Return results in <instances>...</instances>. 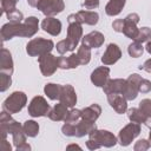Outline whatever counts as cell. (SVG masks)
<instances>
[{"instance_id": "33", "label": "cell", "mask_w": 151, "mask_h": 151, "mask_svg": "<svg viewBox=\"0 0 151 151\" xmlns=\"http://www.w3.org/2000/svg\"><path fill=\"white\" fill-rule=\"evenodd\" d=\"M6 15H7V19L9 20V22H22V20H24V14L17 8L7 12Z\"/></svg>"}, {"instance_id": "15", "label": "cell", "mask_w": 151, "mask_h": 151, "mask_svg": "<svg viewBox=\"0 0 151 151\" xmlns=\"http://www.w3.org/2000/svg\"><path fill=\"white\" fill-rule=\"evenodd\" d=\"M59 101L63 103L64 105H66L68 109L74 107V105L77 104V94H76V91L72 85H68V84L63 85Z\"/></svg>"}, {"instance_id": "11", "label": "cell", "mask_w": 151, "mask_h": 151, "mask_svg": "<svg viewBox=\"0 0 151 151\" xmlns=\"http://www.w3.org/2000/svg\"><path fill=\"white\" fill-rule=\"evenodd\" d=\"M139 15L137 14V13H130L129 15H126L125 18H124V27H123V33L127 37V38H130V39H132V40H134L136 39V37L138 35V33H139V28L137 27V24L139 22Z\"/></svg>"}, {"instance_id": "6", "label": "cell", "mask_w": 151, "mask_h": 151, "mask_svg": "<svg viewBox=\"0 0 151 151\" xmlns=\"http://www.w3.org/2000/svg\"><path fill=\"white\" fill-rule=\"evenodd\" d=\"M139 133H140V125L131 122L119 131L117 138L122 146H129L133 142V139L139 136Z\"/></svg>"}, {"instance_id": "34", "label": "cell", "mask_w": 151, "mask_h": 151, "mask_svg": "<svg viewBox=\"0 0 151 151\" xmlns=\"http://www.w3.org/2000/svg\"><path fill=\"white\" fill-rule=\"evenodd\" d=\"M12 84V79H11V74L5 73V72H0V91L5 92Z\"/></svg>"}, {"instance_id": "1", "label": "cell", "mask_w": 151, "mask_h": 151, "mask_svg": "<svg viewBox=\"0 0 151 151\" xmlns=\"http://www.w3.org/2000/svg\"><path fill=\"white\" fill-rule=\"evenodd\" d=\"M39 29V19L37 17H28L22 22H7L1 27L2 41L9 40L14 37H33Z\"/></svg>"}, {"instance_id": "41", "label": "cell", "mask_w": 151, "mask_h": 151, "mask_svg": "<svg viewBox=\"0 0 151 151\" xmlns=\"http://www.w3.org/2000/svg\"><path fill=\"white\" fill-rule=\"evenodd\" d=\"M99 6V0H85L83 2V7H85L86 9H94Z\"/></svg>"}, {"instance_id": "48", "label": "cell", "mask_w": 151, "mask_h": 151, "mask_svg": "<svg viewBox=\"0 0 151 151\" xmlns=\"http://www.w3.org/2000/svg\"><path fill=\"white\" fill-rule=\"evenodd\" d=\"M38 1H39V0H27L28 5H29V6H32V7H37Z\"/></svg>"}, {"instance_id": "17", "label": "cell", "mask_w": 151, "mask_h": 151, "mask_svg": "<svg viewBox=\"0 0 151 151\" xmlns=\"http://www.w3.org/2000/svg\"><path fill=\"white\" fill-rule=\"evenodd\" d=\"M109 77H110V68L106 66H100L97 67L91 73V81L97 87H104V85L109 80Z\"/></svg>"}, {"instance_id": "16", "label": "cell", "mask_w": 151, "mask_h": 151, "mask_svg": "<svg viewBox=\"0 0 151 151\" xmlns=\"http://www.w3.org/2000/svg\"><path fill=\"white\" fill-rule=\"evenodd\" d=\"M41 28L46 33H48L53 37H57L61 32V22L59 19H57L54 17H46L41 21Z\"/></svg>"}, {"instance_id": "9", "label": "cell", "mask_w": 151, "mask_h": 151, "mask_svg": "<svg viewBox=\"0 0 151 151\" xmlns=\"http://www.w3.org/2000/svg\"><path fill=\"white\" fill-rule=\"evenodd\" d=\"M67 21L68 22H79V24H86V25H91V26H94L98 24L99 21V15L97 12L94 11H79L77 13H73V14H70L67 17Z\"/></svg>"}, {"instance_id": "28", "label": "cell", "mask_w": 151, "mask_h": 151, "mask_svg": "<svg viewBox=\"0 0 151 151\" xmlns=\"http://www.w3.org/2000/svg\"><path fill=\"white\" fill-rule=\"evenodd\" d=\"M77 55H78V58L80 60V64L81 65H86L91 60V48L87 45L81 44V46L78 48Z\"/></svg>"}, {"instance_id": "19", "label": "cell", "mask_w": 151, "mask_h": 151, "mask_svg": "<svg viewBox=\"0 0 151 151\" xmlns=\"http://www.w3.org/2000/svg\"><path fill=\"white\" fill-rule=\"evenodd\" d=\"M105 41V37L103 33L98 31H92L83 38V44L87 45L90 48H99Z\"/></svg>"}, {"instance_id": "44", "label": "cell", "mask_w": 151, "mask_h": 151, "mask_svg": "<svg viewBox=\"0 0 151 151\" xmlns=\"http://www.w3.org/2000/svg\"><path fill=\"white\" fill-rule=\"evenodd\" d=\"M139 68H140V70L146 71L147 73H151V58H150V59H147L143 65H140V66H139Z\"/></svg>"}, {"instance_id": "30", "label": "cell", "mask_w": 151, "mask_h": 151, "mask_svg": "<svg viewBox=\"0 0 151 151\" xmlns=\"http://www.w3.org/2000/svg\"><path fill=\"white\" fill-rule=\"evenodd\" d=\"M127 52H129L130 57H132V58H139L143 54V52H144V47H143V45L140 42L133 41V42H131L129 45Z\"/></svg>"}, {"instance_id": "21", "label": "cell", "mask_w": 151, "mask_h": 151, "mask_svg": "<svg viewBox=\"0 0 151 151\" xmlns=\"http://www.w3.org/2000/svg\"><path fill=\"white\" fill-rule=\"evenodd\" d=\"M68 113V107L66 105H64L63 103H58L55 104L48 112V118L53 122H60V120H65L66 116Z\"/></svg>"}, {"instance_id": "31", "label": "cell", "mask_w": 151, "mask_h": 151, "mask_svg": "<svg viewBox=\"0 0 151 151\" xmlns=\"http://www.w3.org/2000/svg\"><path fill=\"white\" fill-rule=\"evenodd\" d=\"M150 39H151V28H149V27H142V28H139V33H138V35L136 37V39L133 41H137V42L143 44L145 41L147 42Z\"/></svg>"}, {"instance_id": "13", "label": "cell", "mask_w": 151, "mask_h": 151, "mask_svg": "<svg viewBox=\"0 0 151 151\" xmlns=\"http://www.w3.org/2000/svg\"><path fill=\"white\" fill-rule=\"evenodd\" d=\"M122 57V51L117 44H109L106 47V51L104 52L101 57V63L104 65H113L116 64Z\"/></svg>"}, {"instance_id": "26", "label": "cell", "mask_w": 151, "mask_h": 151, "mask_svg": "<svg viewBox=\"0 0 151 151\" xmlns=\"http://www.w3.org/2000/svg\"><path fill=\"white\" fill-rule=\"evenodd\" d=\"M61 88H63V85L48 83V84L45 85L44 92L51 100H59V97H60V93H61Z\"/></svg>"}, {"instance_id": "47", "label": "cell", "mask_w": 151, "mask_h": 151, "mask_svg": "<svg viewBox=\"0 0 151 151\" xmlns=\"http://www.w3.org/2000/svg\"><path fill=\"white\" fill-rule=\"evenodd\" d=\"M66 149H67V150H71V149H78V150H81V147H80L79 145H77V144H71V145H68Z\"/></svg>"}, {"instance_id": "42", "label": "cell", "mask_w": 151, "mask_h": 151, "mask_svg": "<svg viewBox=\"0 0 151 151\" xmlns=\"http://www.w3.org/2000/svg\"><path fill=\"white\" fill-rule=\"evenodd\" d=\"M112 27L116 32H123V27H124V19H116L112 22Z\"/></svg>"}, {"instance_id": "7", "label": "cell", "mask_w": 151, "mask_h": 151, "mask_svg": "<svg viewBox=\"0 0 151 151\" xmlns=\"http://www.w3.org/2000/svg\"><path fill=\"white\" fill-rule=\"evenodd\" d=\"M51 107L47 100L41 96H35L28 105V114L31 117H45L48 116Z\"/></svg>"}, {"instance_id": "36", "label": "cell", "mask_w": 151, "mask_h": 151, "mask_svg": "<svg viewBox=\"0 0 151 151\" xmlns=\"http://www.w3.org/2000/svg\"><path fill=\"white\" fill-rule=\"evenodd\" d=\"M61 132L67 137H76V124L65 123L61 127Z\"/></svg>"}, {"instance_id": "27", "label": "cell", "mask_w": 151, "mask_h": 151, "mask_svg": "<svg viewBox=\"0 0 151 151\" xmlns=\"http://www.w3.org/2000/svg\"><path fill=\"white\" fill-rule=\"evenodd\" d=\"M127 117L131 122L133 123H137V124H144L147 119V117L139 110V109H136V107H132L130 110H127Z\"/></svg>"}, {"instance_id": "45", "label": "cell", "mask_w": 151, "mask_h": 151, "mask_svg": "<svg viewBox=\"0 0 151 151\" xmlns=\"http://www.w3.org/2000/svg\"><path fill=\"white\" fill-rule=\"evenodd\" d=\"M0 149H1V151H11L12 150V146H11V144L6 139H2L1 140V144H0Z\"/></svg>"}, {"instance_id": "23", "label": "cell", "mask_w": 151, "mask_h": 151, "mask_svg": "<svg viewBox=\"0 0 151 151\" xmlns=\"http://www.w3.org/2000/svg\"><path fill=\"white\" fill-rule=\"evenodd\" d=\"M58 65H59V68H61V70H71V68L78 67L81 64H80L78 55L72 53L68 57H59L58 58Z\"/></svg>"}, {"instance_id": "10", "label": "cell", "mask_w": 151, "mask_h": 151, "mask_svg": "<svg viewBox=\"0 0 151 151\" xmlns=\"http://www.w3.org/2000/svg\"><path fill=\"white\" fill-rule=\"evenodd\" d=\"M38 63H39V67H40V72L42 73V76L45 77H50L52 76L57 68H59L58 65V58L51 53H46L44 55L38 57Z\"/></svg>"}, {"instance_id": "5", "label": "cell", "mask_w": 151, "mask_h": 151, "mask_svg": "<svg viewBox=\"0 0 151 151\" xmlns=\"http://www.w3.org/2000/svg\"><path fill=\"white\" fill-rule=\"evenodd\" d=\"M35 8L46 17H54L64 11L65 4L64 0H39Z\"/></svg>"}, {"instance_id": "4", "label": "cell", "mask_w": 151, "mask_h": 151, "mask_svg": "<svg viewBox=\"0 0 151 151\" xmlns=\"http://www.w3.org/2000/svg\"><path fill=\"white\" fill-rule=\"evenodd\" d=\"M27 103V96L22 91H14L2 103V109L9 114L19 113Z\"/></svg>"}, {"instance_id": "8", "label": "cell", "mask_w": 151, "mask_h": 151, "mask_svg": "<svg viewBox=\"0 0 151 151\" xmlns=\"http://www.w3.org/2000/svg\"><path fill=\"white\" fill-rule=\"evenodd\" d=\"M90 139L94 140L97 144L101 146H105V147H112L117 144L118 142V138L110 131L107 130H93L90 134H88Z\"/></svg>"}, {"instance_id": "32", "label": "cell", "mask_w": 151, "mask_h": 151, "mask_svg": "<svg viewBox=\"0 0 151 151\" xmlns=\"http://www.w3.org/2000/svg\"><path fill=\"white\" fill-rule=\"evenodd\" d=\"M81 119V111L77 110V109H71L65 118V123H72V124H77L79 120Z\"/></svg>"}, {"instance_id": "50", "label": "cell", "mask_w": 151, "mask_h": 151, "mask_svg": "<svg viewBox=\"0 0 151 151\" xmlns=\"http://www.w3.org/2000/svg\"><path fill=\"white\" fill-rule=\"evenodd\" d=\"M149 142H150V146H151V129H150V133H149Z\"/></svg>"}, {"instance_id": "37", "label": "cell", "mask_w": 151, "mask_h": 151, "mask_svg": "<svg viewBox=\"0 0 151 151\" xmlns=\"http://www.w3.org/2000/svg\"><path fill=\"white\" fill-rule=\"evenodd\" d=\"M19 0H1V9L4 13H7L15 8Z\"/></svg>"}, {"instance_id": "20", "label": "cell", "mask_w": 151, "mask_h": 151, "mask_svg": "<svg viewBox=\"0 0 151 151\" xmlns=\"http://www.w3.org/2000/svg\"><path fill=\"white\" fill-rule=\"evenodd\" d=\"M13 70H14V67H13L12 54L7 48L2 47L1 48V54H0V71L12 76Z\"/></svg>"}, {"instance_id": "3", "label": "cell", "mask_w": 151, "mask_h": 151, "mask_svg": "<svg viewBox=\"0 0 151 151\" xmlns=\"http://www.w3.org/2000/svg\"><path fill=\"white\" fill-rule=\"evenodd\" d=\"M54 47V42L51 39L45 38H34L29 40L26 45V52L31 57H40L46 53H51Z\"/></svg>"}, {"instance_id": "39", "label": "cell", "mask_w": 151, "mask_h": 151, "mask_svg": "<svg viewBox=\"0 0 151 151\" xmlns=\"http://www.w3.org/2000/svg\"><path fill=\"white\" fill-rule=\"evenodd\" d=\"M55 48H57L58 53H60V54H65L66 52H70V51H71V46H70V42H68L66 39H64V40H60V41L57 44Z\"/></svg>"}, {"instance_id": "24", "label": "cell", "mask_w": 151, "mask_h": 151, "mask_svg": "<svg viewBox=\"0 0 151 151\" xmlns=\"http://www.w3.org/2000/svg\"><path fill=\"white\" fill-rule=\"evenodd\" d=\"M96 123L85 120V119H80L77 124H76V137H84L86 134H90L93 130H96Z\"/></svg>"}, {"instance_id": "40", "label": "cell", "mask_w": 151, "mask_h": 151, "mask_svg": "<svg viewBox=\"0 0 151 151\" xmlns=\"http://www.w3.org/2000/svg\"><path fill=\"white\" fill-rule=\"evenodd\" d=\"M149 147H151V146H150V142L146 140V139H140V140H138V142L134 144L133 150H134V151H145V150H147Z\"/></svg>"}, {"instance_id": "49", "label": "cell", "mask_w": 151, "mask_h": 151, "mask_svg": "<svg viewBox=\"0 0 151 151\" xmlns=\"http://www.w3.org/2000/svg\"><path fill=\"white\" fill-rule=\"evenodd\" d=\"M145 48H146V51H147V52L151 54V41H150V40L146 42V46H145Z\"/></svg>"}, {"instance_id": "43", "label": "cell", "mask_w": 151, "mask_h": 151, "mask_svg": "<svg viewBox=\"0 0 151 151\" xmlns=\"http://www.w3.org/2000/svg\"><path fill=\"white\" fill-rule=\"evenodd\" d=\"M86 146H87L88 150H97V149L100 147L99 144H97L94 140H92V139H90V138H88V140L86 142Z\"/></svg>"}, {"instance_id": "2", "label": "cell", "mask_w": 151, "mask_h": 151, "mask_svg": "<svg viewBox=\"0 0 151 151\" xmlns=\"http://www.w3.org/2000/svg\"><path fill=\"white\" fill-rule=\"evenodd\" d=\"M0 132L2 139H6L7 134L11 133L13 138V144L15 147L26 143V133L20 123L14 120L7 111H2L0 113Z\"/></svg>"}, {"instance_id": "29", "label": "cell", "mask_w": 151, "mask_h": 151, "mask_svg": "<svg viewBox=\"0 0 151 151\" xmlns=\"http://www.w3.org/2000/svg\"><path fill=\"white\" fill-rule=\"evenodd\" d=\"M24 131L27 137H35L39 133V124L35 120H26L22 125Z\"/></svg>"}, {"instance_id": "14", "label": "cell", "mask_w": 151, "mask_h": 151, "mask_svg": "<svg viewBox=\"0 0 151 151\" xmlns=\"http://www.w3.org/2000/svg\"><path fill=\"white\" fill-rule=\"evenodd\" d=\"M107 101H109L110 106L119 114H123L127 111V99L120 93L107 94Z\"/></svg>"}, {"instance_id": "38", "label": "cell", "mask_w": 151, "mask_h": 151, "mask_svg": "<svg viewBox=\"0 0 151 151\" xmlns=\"http://www.w3.org/2000/svg\"><path fill=\"white\" fill-rule=\"evenodd\" d=\"M138 91L142 93H149L151 91V81L145 78H142L138 83Z\"/></svg>"}, {"instance_id": "35", "label": "cell", "mask_w": 151, "mask_h": 151, "mask_svg": "<svg viewBox=\"0 0 151 151\" xmlns=\"http://www.w3.org/2000/svg\"><path fill=\"white\" fill-rule=\"evenodd\" d=\"M146 117H151V99H143L139 103V107H138Z\"/></svg>"}, {"instance_id": "12", "label": "cell", "mask_w": 151, "mask_h": 151, "mask_svg": "<svg viewBox=\"0 0 151 151\" xmlns=\"http://www.w3.org/2000/svg\"><path fill=\"white\" fill-rule=\"evenodd\" d=\"M83 37V27L81 24L79 22H68V27H67V38L66 40L70 42L71 46V51H73L77 46L78 42Z\"/></svg>"}, {"instance_id": "18", "label": "cell", "mask_w": 151, "mask_h": 151, "mask_svg": "<svg viewBox=\"0 0 151 151\" xmlns=\"http://www.w3.org/2000/svg\"><path fill=\"white\" fill-rule=\"evenodd\" d=\"M125 86H126V79H109L106 81V84L104 85L103 90L105 94H110V93H120L123 94L125 91Z\"/></svg>"}, {"instance_id": "25", "label": "cell", "mask_w": 151, "mask_h": 151, "mask_svg": "<svg viewBox=\"0 0 151 151\" xmlns=\"http://www.w3.org/2000/svg\"><path fill=\"white\" fill-rule=\"evenodd\" d=\"M126 0H110L105 6V12L110 17L118 15L125 6Z\"/></svg>"}, {"instance_id": "46", "label": "cell", "mask_w": 151, "mask_h": 151, "mask_svg": "<svg viewBox=\"0 0 151 151\" xmlns=\"http://www.w3.org/2000/svg\"><path fill=\"white\" fill-rule=\"evenodd\" d=\"M15 149H17V151H29L31 150V145L27 144V143H24V144H21L20 146H18Z\"/></svg>"}, {"instance_id": "22", "label": "cell", "mask_w": 151, "mask_h": 151, "mask_svg": "<svg viewBox=\"0 0 151 151\" xmlns=\"http://www.w3.org/2000/svg\"><path fill=\"white\" fill-rule=\"evenodd\" d=\"M101 113V107L100 105L98 104H92L85 109L81 110V119H85V120H88V122H92V123H96V120L99 118Z\"/></svg>"}]
</instances>
